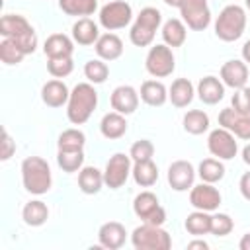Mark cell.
I'll return each mask as SVG.
<instances>
[{
  "mask_svg": "<svg viewBox=\"0 0 250 250\" xmlns=\"http://www.w3.org/2000/svg\"><path fill=\"white\" fill-rule=\"evenodd\" d=\"M96 105H98V92L94 90V86L88 82L76 84L68 98V107H66L68 121L74 125L86 123L92 111L96 109Z\"/></svg>",
  "mask_w": 250,
  "mask_h": 250,
  "instance_id": "obj_1",
  "label": "cell"
},
{
  "mask_svg": "<svg viewBox=\"0 0 250 250\" xmlns=\"http://www.w3.org/2000/svg\"><path fill=\"white\" fill-rule=\"evenodd\" d=\"M21 180H23V188L29 193L35 195L47 193L51 188V168L47 160H43L41 156L25 158L21 162Z\"/></svg>",
  "mask_w": 250,
  "mask_h": 250,
  "instance_id": "obj_2",
  "label": "cell"
},
{
  "mask_svg": "<svg viewBox=\"0 0 250 250\" xmlns=\"http://www.w3.org/2000/svg\"><path fill=\"white\" fill-rule=\"evenodd\" d=\"M246 27V14L240 6L230 4L227 8H223V12L219 14L217 21H215V35L221 41H236Z\"/></svg>",
  "mask_w": 250,
  "mask_h": 250,
  "instance_id": "obj_3",
  "label": "cell"
},
{
  "mask_svg": "<svg viewBox=\"0 0 250 250\" xmlns=\"http://www.w3.org/2000/svg\"><path fill=\"white\" fill-rule=\"evenodd\" d=\"M162 21V16L156 8H145L141 10V14L137 16V21L133 23L131 31H129V37H131V43L137 45V47H146L152 43L154 39V33L158 29Z\"/></svg>",
  "mask_w": 250,
  "mask_h": 250,
  "instance_id": "obj_4",
  "label": "cell"
},
{
  "mask_svg": "<svg viewBox=\"0 0 250 250\" xmlns=\"http://www.w3.org/2000/svg\"><path fill=\"white\" fill-rule=\"evenodd\" d=\"M131 242L137 250H168L172 246L170 234L158 225H148V223L133 230Z\"/></svg>",
  "mask_w": 250,
  "mask_h": 250,
  "instance_id": "obj_5",
  "label": "cell"
},
{
  "mask_svg": "<svg viewBox=\"0 0 250 250\" xmlns=\"http://www.w3.org/2000/svg\"><path fill=\"white\" fill-rule=\"evenodd\" d=\"M133 211H135V215L139 219H143L148 225H158L160 227L166 221V211L160 207L156 195L150 193V191H143V193H139L135 197Z\"/></svg>",
  "mask_w": 250,
  "mask_h": 250,
  "instance_id": "obj_6",
  "label": "cell"
},
{
  "mask_svg": "<svg viewBox=\"0 0 250 250\" xmlns=\"http://www.w3.org/2000/svg\"><path fill=\"white\" fill-rule=\"evenodd\" d=\"M145 64H146V70L152 76H156V78L170 76L174 72V66H176L172 49L168 45H154V47H150Z\"/></svg>",
  "mask_w": 250,
  "mask_h": 250,
  "instance_id": "obj_7",
  "label": "cell"
},
{
  "mask_svg": "<svg viewBox=\"0 0 250 250\" xmlns=\"http://www.w3.org/2000/svg\"><path fill=\"white\" fill-rule=\"evenodd\" d=\"M180 14L188 27L193 31H203L211 21L207 0H184L180 6Z\"/></svg>",
  "mask_w": 250,
  "mask_h": 250,
  "instance_id": "obj_8",
  "label": "cell"
},
{
  "mask_svg": "<svg viewBox=\"0 0 250 250\" xmlns=\"http://www.w3.org/2000/svg\"><path fill=\"white\" fill-rule=\"evenodd\" d=\"M131 16H133L131 6L127 2H123V0H115V2L105 4L100 10V23L107 31H113V29L125 27L131 21Z\"/></svg>",
  "mask_w": 250,
  "mask_h": 250,
  "instance_id": "obj_9",
  "label": "cell"
},
{
  "mask_svg": "<svg viewBox=\"0 0 250 250\" xmlns=\"http://www.w3.org/2000/svg\"><path fill=\"white\" fill-rule=\"evenodd\" d=\"M129 174H131V156H127L123 152H115L105 164L104 182L107 184V188L117 189L127 182Z\"/></svg>",
  "mask_w": 250,
  "mask_h": 250,
  "instance_id": "obj_10",
  "label": "cell"
},
{
  "mask_svg": "<svg viewBox=\"0 0 250 250\" xmlns=\"http://www.w3.org/2000/svg\"><path fill=\"white\" fill-rule=\"evenodd\" d=\"M207 146H209V152L213 156H219L223 160L234 158L236 156V150H238V145H236L232 133L229 129H225V127L211 131V135L207 139Z\"/></svg>",
  "mask_w": 250,
  "mask_h": 250,
  "instance_id": "obj_11",
  "label": "cell"
},
{
  "mask_svg": "<svg viewBox=\"0 0 250 250\" xmlns=\"http://www.w3.org/2000/svg\"><path fill=\"white\" fill-rule=\"evenodd\" d=\"M219 125L234 133L238 139L250 141V115L248 113H238L232 107H227L219 113Z\"/></svg>",
  "mask_w": 250,
  "mask_h": 250,
  "instance_id": "obj_12",
  "label": "cell"
},
{
  "mask_svg": "<svg viewBox=\"0 0 250 250\" xmlns=\"http://www.w3.org/2000/svg\"><path fill=\"white\" fill-rule=\"evenodd\" d=\"M189 203L199 211H215L221 205V193L213 184H199L189 193Z\"/></svg>",
  "mask_w": 250,
  "mask_h": 250,
  "instance_id": "obj_13",
  "label": "cell"
},
{
  "mask_svg": "<svg viewBox=\"0 0 250 250\" xmlns=\"http://www.w3.org/2000/svg\"><path fill=\"white\" fill-rule=\"evenodd\" d=\"M195 178V170L188 160H176L168 168V184L176 191H186L191 188Z\"/></svg>",
  "mask_w": 250,
  "mask_h": 250,
  "instance_id": "obj_14",
  "label": "cell"
},
{
  "mask_svg": "<svg viewBox=\"0 0 250 250\" xmlns=\"http://www.w3.org/2000/svg\"><path fill=\"white\" fill-rule=\"evenodd\" d=\"M137 105H139V94L135 92L133 86H117L111 92V107L117 113L129 115L137 109Z\"/></svg>",
  "mask_w": 250,
  "mask_h": 250,
  "instance_id": "obj_15",
  "label": "cell"
},
{
  "mask_svg": "<svg viewBox=\"0 0 250 250\" xmlns=\"http://www.w3.org/2000/svg\"><path fill=\"white\" fill-rule=\"evenodd\" d=\"M221 78L227 86L238 90V88H244L246 86V80H248V68L242 61H227L223 66H221Z\"/></svg>",
  "mask_w": 250,
  "mask_h": 250,
  "instance_id": "obj_16",
  "label": "cell"
},
{
  "mask_svg": "<svg viewBox=\"0 0 250 250\" xmlns=\"http://www.w3.org/2000/svg\"><path fill=\"white\" fill-rule=\"evenodd\" d=\"M125 227L117 221H109V223H104L98 230V238H100V244L104 248H109V250H117L123 246L125 242Z\"/></svg>",
  "mask_w": 250,
  "mask_h": 250,
  "instance_id": "obj_17",
  "label": "cell"
},
{
  "mask_svg": "<svg viewBox=\"0 0 250 250\" xmlns=\"http://www.w3.org/2000/svg\"><path fill=\"white\" fill-rule=\"evenodd\" d=\"M197 94H199V100L207 105H215L217 102L223 100L225 96V86L221 84L219 78L215 76H205L199 80L197 84Z\"/></svg>",
  "mask_w": 250,
  "mask_h": 250,
  "instance_id": "obj_18",
  "label": "cell"
},
{
  "mask_svg": "<svg viewBox=\"0 0 250 250\" xmlns=\"http://www.w3.org/2000/svg\"><path fill=\"white\" fill-rule=\"evenodd\" d=\"M41 98L49 107H61L64 102H68L70 92L66 88L64 82L61 80H49L43 88H41Z\"/></svg>",
  "mask_w": 250,
  "mask_h": 250,
  "instance_id": "obj_19",
  "label": "cell"
},
{
  "mask_svg": "<svg viewBox=\"0 0 250 250\" xmlns=\"http://www.w3.org/2000/svg\"><path fill=\"white\" fill-rule=\"evenodd\" d=\"M33 27L29 25V21L23 16L8 14V16H2V20H0V33L8 39H18V37L25 35Z\"/></svg>",
  "mask_w": 250,
  "mask_h": 250,
  "instance_id": "obj_20",
  "label": "cell"
},
{
  "mask_svg": "<svg viewBox=\"0 0 250 250\" xmlns=\"http://www.w3.org/2000/svg\"><path fill=\"white\" fill-rule=\"evenodd\" d=\"M43 51L49 59H62V57H70L74 47H72V41L64 33H53L47 37Z\"/></svg>",
  "mask_w": 250,
  "mask_h": 250,
  "instance_id": "obj_21",
  "label": "cell"
},
{
  "mask_svg": "<svg viewBox=\"0 0 250 250\" xmlns=\"http://www.w3.org/2000/svg\"><path fill=\"white\" fill-rule=\"evenodd\" d=\"M96 53L100 59L104 61H115L121 57L123 53V43L117 35L113 33H105V35H100L98 41H96Z\"/></svg>",
  "mask_w": 250,
  "mask_h": 250,
  "instance_id": "obj_22",
  "label": "cell"
},
{
  "mask_svg": "<svg viewBox=\"0 0 250 250\" xmlns=\"http://www.w3.org/2000/svg\"><path fill=\"white\" fill-rule=\"evenodd\" d=\"M100 131L105 139H119L125 135L127 131V121L123 117V113H117V111H111V113H105L102 123H100Z\"/></svg>",
  "mask_w": 250,
  "mask_h": 250,
  "instance_id": "obj_23",
  "label": "cell"
},
{
  "mask_svg": "<svg viewBox=\"0 0 250 250\" xmlns=\"http://www.w3.org/2000/svg\"><path fill=\"white\" fill-rule=\"evenodd\" d=\"M72 37L78 45H92V43L98 41L100 31H98V25L92 20L82 18L72 25Z\"/></svg>",
  "mask_w": 250,
  "mask_h": 250,
  "instance_id": "obj_24",
  "label": "cell"
},
{
  "mask_svg": "<svg viewBox=\"0 0 250 250\" xmlns=\"http://www.w3.org/2000/svg\"><path fill=\"white\" fill-rule=\"evenodd\" d=\"M170 102L176 107H186L191 100H193V86L188 78H176L170 86V94H168Z\"/></svg>",
  "mask_w": 250,
  "mask_h": 250,
  "instance_id": "obj_25",
  "label": "cell"
},
{
  "mask_svg": "<svg viewBox=\"0 0 250 250\" xmlns=\"http://www.w3.org/2000/svg\"><path fill=\"white\" fill-rule=\"evenodd\" d=\"M102 184H105V182H104V174L98 168L86 166V168L80 170V174H78V186H80V189L84 193H88V195L98 193L102 189Z\"/></svg>",
  "mask_w": 250,
  "mask_h": 250,
  "instance_id": "obj_26",
  "label": "cell"
},
{
  "mask_svg": "<svg viewBox=\"0 0 250 250\" xmlns=\"http://www.w3.org/2000/svg\"><path fill=\"white\" fill-rule=\"evenodd\" d=\"M135 182L141 186V188H150L156 180H158V168L152 160H141V162H135L133 170H131Z\"/></svg>",
  "mask_w": 250,
  "mask_h": 250,
  "instance_id": "obj_27",
  "label": "cell"
},
{
  "mask_svg": "<svg viewBox=\"0 0 250 250\" xmlns=\"http://www.w3.org/2000/svg\"><path fill=\"white\" fill-rule=\"evenodd\" d=\"M141 100L148 105H162L166 100H168V94H166V88L162 82H156V80H146L143 82L141 86Z\"/></svg>",
  "mask_w": 250,
  "mask_h": 250,
  "instance_id": "obj_28",
  "label": "cell"
},
{
  "mask_svg": "<svg viewBox=\"0 0 250 250\" xmlns=\"http://www.w3.org/2000/svg\"><path fill=\"white\" fill-rule=\"evenodd\" d=\"M21 217H23L25 225H29V227H41L47 221V217H49V209H47V205L43 201L35 199V201L25 203V207L21 211Z\"/></svg>",
  "mask_w": 250,
  "mask_h": 250,
  "instance_id": "obj_29",
  "label": "cell"
},
{
  "mask_svg": "<svg viewBox=\"0 0 250 250\" xmlns=\"http://www.w3.org/2000/svg\"><path fill=\"white\" fill-rule=\"evenodd\" d=\"M162 39H164V43L168 47L184 45V41H186V25L180 20H176V18L168 20L164 23V27H162Z\"/></svg>",
  "mask_w": 250,
  "mask_h": 250,
  "instance_id": "obj_30",
  "label": "cell"
},
{
  "mask_svg": "<svg viewBox=\"0 0 250 250\" xmlns=\"http://www.w3.org/2000/svg\"><path fill=\"white\" fill-rule=\"evenodd\" d=\"M186 230L193 236H201L211 232V217L207 215V211H193L188 215L186 219Z\"/></svg>",
  "mask_w": 250,
  "mask_h": 250,
  "instance_id": "obj_31",
  "label": "cell"
},
{
  "mask_svg": "<svg viewBox=\"0 0 250 250\" xmlns=\"http://www.w3.org/2000/svg\"><path fill=\"white\" fill-rule=\"evenodd\" d=\"M184 129L191 135H201L209 129V117L201 109H191L184 115Z\"/></svg>",
  "mask_w": 250,
  "mask_h": 250,
  "instance_id": "obj_32",
  "label": "cell"
},
{
  "mask_svg": "<svg viewBox=\"0 0 250 250\" xmlns=\"http://www.w3.org/2000/svg\"><path fill=\"white\" fill-rule=\"evenodd\" d=\"M59 6L68 16H90L98 8V0H59Z\"/></svg>",
  "mask_w": 250,
  "mask_h": 250,
  "instance_id": "obj_33",
  "label": "cell"
},
{
  "mask_svg": "<svg viewBox=\"0 0 250 250\" xmlns=\"http://www.w3.org/2000/svg\"><path fill=\"white\" fill-rule=\"evenodd\" d=\"M225 176V166L215 160V158H205L201 164H199V178L207 184H215L219 180H223Z\"/></svg>",
  "mask_w": 250,
  "mask_h": 250,
  "instance_id": "obj_34",
  "label": "cell"
},
{
  "mask_svg": "<svg viewBox=\"0 0 250 250\" xmlns=\"http://www.w3.org/2000/svg\"><path fill=\"white\" fill-rule=\"evenodd\" d=\"M86 137L78 129H66L59 135V150H82Z\"/></svg>",
  "mask_w": 250,
  "mask_h": 250,
  "instance_id": "obj_35",
  "label": "cell"
},
{
  "mask_svg": "<svg viewBox=\"0 0 250 250\" xmlns=\"http://www.w3.org/2000/svg\"><path fill=\"white\" fill-rule=\"evenodd\" d=\"M23 57H25V53L20 49V45L14 39L4 37V41L0 43V61L6 64H18V62H21Z\"/></svg>",
  "mask_w": 250,
  "mask_h": 250,
  "instance_id": "obj_36",
  "label": "cell"
},
{
  "mask_svg": "<svg viewBox=\"0 0 250 250\" xmlns=\"http://www.w3.org/2000/svg\"><path fill=\"white\" fill-rule=\"evenodd\" d=\"M57 162L64 172H76L82 168L84 152L82 150H59Z\"/></svg>",
  "mask_w": 250,
  "mask_h": 250,
  "instance_id": "obj_37",
  "label": "cell"
},
{
  "mask_svg": "<svg viewBox=\"0 0 250 250\" xmlns=\"http://www.w3.org/2000/svg\"><path fill=\"white\" fill-rule=\"evenodd\" d=\"M84 74H86V78H88L90 82L102 84V82H105V78H107V74H109V68H107V64H105L104 61L94 59V61H88V62H86Z\"/></svg>",
  "mask_w": 250,
  "mask_h": 250,
  "instance_id": "obj_38",
  "label": "cell"
},
{
  "mask_svg": "<svg viewBox=\"0 0 250 250\" xmlns=\"http://www.w3.org/2000/svg\"><path fill=\"white\" fill-rule=\"evenodd\" d=\"M47 68H49V72H51L53 76H57V78H64V76H68V74L72 72L74 62H72V59H70V57H62V59H49Z\"/></svg>",
  "mask_w": 250,
  "mask_h": 250,
  "instance_id": "obj_39",
  "label": "cell"
},
{
  "mask_svg": "<svg viewBox=\"0 0 250 250\" xmlns=\"http://www.w3.org/2000/svg\"><path fill=\"white\" fill-rule=\"evenodd\" d=\"M152 154H154V146H152V143L146 141V139L137 141V143L131 146V152H129V156H131L135 162H141V160H152Z\"/></svg>",
  "mask_w": 250,
  "mask_h": 250,
  "instance_id": "obj_40",
  "label": "cell"
},
{
  "mask_svg": "<svg viewBox=\"0 0 250 250\" xmlns=\"http://www.w3.org/2000/svg\"><path fill=\"white\" fill-rule=\"evenodd\" d=\"M232 230V219L225 213H217L211 217V232L215 236H227Z\"/></svg>",
  "mask_w": 250,
  "mask_h": 250,
  "instance_id": "obj_41",
  "label": "cell"
},
{
  "mask_svg": "<svg viewBox=\"0 0 250 250\" xmlns=\"http://www.w3.org/2000/svg\"><path fill=\"white\" fill-rule=\"evenodd\" d=\"M232 109L238 113H248L250 115V88H238L232 94Z\"/></svg>",
  "mask_w": 250,
  "mask_h": 250,
  "instance_id": "obj_42",
  "label": "cell"
},
{
  "mask_svg": "<svg viewBox=\"0 0 250 250\" xmlns=\"http://www.w3.org/2000/svg\"><path fill=\"white\" fill-rule=\"evenodd\" d=\"M14 150H16V145H14L12 137L8 135V131H4L2 133V152H0V158L2 160H8L14 154Z\"/></svg>",
  "mask_w": 250,
  "mask_h": 250,
  "instance_id": "obj_43",
  "label": "cell"
},
{
  "mask_svg": "<svg viewBox=\"0 0 250 250\" xmlns=\"http://www.w3.org/2000/svg\"><path fill=\"white\" fill-rule=\"evenodd\" d=\"M238 188H240V193H242V197H244L246 201H250V172L242 174Z\"/></svg>",
  "mask_w": 250,
  "mask_h": 250,
  "instance_id": "obj_44",
  "label": "cell"
},
{
  "mask_svg": "<svg viewBox=\"0 0 250 250\" xmlns=\"http://www.w3.org/2000/svg\"><path fill=\"white\" fill-rule=\"evenodd\" d=\"M240 250H250V232H246L242 238H240Z\"/></svg>",
  "mask_w": 250,
  "mask_h": 250,
  "instance_id": "obj_45",
  "label": "cell"
},
{
  "mask_svg": "<svg viewBox=\"0 0 250 250\" xmlns=\"http://www.w3.org/2000/svg\"><path fill=\"white\" fill-rule=\"evenodd\" d=\"M242 57H244V61L246 62H250V39L244 43V47H242Z\"/></svg>",
  "mask_w": 250,
  "mask_h": 250,
  "instance_id": "obj_46",
  "label": "cell"
},
{
  "mask_svg": "<svg viewBox=\"0 0 250 250\" xmlns=\"http://www.w3.org/2000/svg\"><path fill=\"white\" fill-rule=\"evenodd\" d=\"M188 248H207V242H203V240H193V242H189L188 244Z\"/></svg>",
  "mask_w": 250,
  "mask_h": 250,
  "instance_id": "obj_47",
  "label": "cell"
},
{
  "mask_svg": "<svg viewBox=\"0 0 250 250\" xmlns=\"http://www.w3.org/2000/svg\"><path fill=\"white\" fill-rule=\"evenodd\" d=\"M242 160L250 166V145H246V146H244V150H242Z\"/></svg>",
  "mask_w": 250,
  "mask_h": 250,
  "instance_id": "obj_48",
  "label": "cell"
},
{
  "mask_svg": "<svg viewBox=\"0 0 250 250\" xmlns=\"http://www.w3.org/2000/svg\"><path fill=\"white\" fill-rule=\"evenodd\" d=\"M164 2H166V4H168V6H172V8H180V6H182V2H184V0H164Z\"/></svg>",
  "mask_w": 250,
  "mask_h": 250,
  "instance_id": "obj_49",
  "label": "cell"
},
{
  "mask_svg": "<svg viewBox=\"0 0 250 250\" xmlns=\"http://www.w3.org/2000/svg\"><path fill=\"white\" fill-rule=\"evenodd\" d=\"M246 8H248V10H250V0H246Z\"/></svg>",
  "mask_w": 250,
  "mask_h": 250,
  "instance_id": "obj_50",
  "label": "cell"
}]
</instances>
